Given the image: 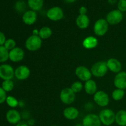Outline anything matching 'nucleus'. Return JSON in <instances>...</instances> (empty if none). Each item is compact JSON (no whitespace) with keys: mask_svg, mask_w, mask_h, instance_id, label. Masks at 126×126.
Returning <instances> with one entry per match:
<instances>
[{"mask_svg":"<svg viewBox=\"0 0 126 126\" xmlns=\"http://www.w3.org/2000/svg\"><path fill=\"white\" fill-rule=\"evenodd\" d=\"M84 89L87 94L94 95L97 92V85L95 81L93 79H89L85 82L84 84Z\"/></svg>","mask_w":126,"mask_h":126,"instance_id":"19","label":"nucleus"},{"mask_svg":"<svg viewBox=\"0 0 126 126\" xmlns=\"http://www.w3.org/2000/svg\"><path fill=\"white\" fill-rule=\"evenodd\" d=\"M38 14L37 12L32 10L26 11L22 15V19L23 23L27 25H32L37 20Z\"/></svg>","mask_w":126,"mask_h":126,"instance_id":"14","label":"nucleus"},{"mask_svg":"<svg viewBox=\"0 0 126 126\" xmlns=\"http://www.w3.org/2000/svg\"><path fill=\"white\" fill-rule=\"evenodd\" d=\"M75 126H82V124H77Z\"/></svg>","mask_w":126,"mask_h":126,"instance_id":"39","label":"nucleus"},{"mask_svg":"<svg viewBox=\"0 0 126 126\" xmlns=\"http://www.w3.org/2000/svg\"><path fill=\"white\" fill-rule=\"evenodd\" d=\"M14 7L16 11L18 13H22V12L24 13L25 12L26 8H27V4L25 2V1L19 0L16 2Z\"/></svg>","mask_w":126,"mask_h":126,"instance_id":"28","label":"nucleus"},{"mask_svg":"<svg viewBox=\"0 0 126 126\" xmlns=\"http://www.w3.org/2000/svg\"><path fill=\"white\" fill-rule=\"evenodd\" d=\"M16 126H29L27 123H25V122H20L18 124H17Z\"/></svg>","mask_w":126,"mask_h":126,"instance_id":"36","label":"nucleus"},{"mask_svg":"<svg viewBox=\"0 0 126 126\" xmlns=\"http://www.w3.org/2000/svg\"><path fill=\"white\" fill-rule=\"evenodd\" d=\"M75 75L81 81L83 82H86L88 80L91 79L92 76L91 70L85 66H78L75 70Z\"/></svg>","mask_w":126,"mask_h":126,"instance_id":"10","label":"nucleus"},{"mask_svg":"<svg viewBox=\"0 0 126 126\" xmlns=\"http://www.w3.org/2000/svg\"><path fill=\"white\" fill-rule=\"evenodd\" d=\"M116 114L113 110L108 108H105L99 113L100 120L102 124L106 126H110L115 122Z\"/></svg>","mask_w":126,"mask_h":126,"instance_id":"1","label":"nucleus"},{"mask_svg":"<svg viewBox=\"0 0 126 126\" xmlns=\"http://www.w3.org/2000/svg\"><path fill=\"white\" fill-rule=\"evenodd\" d=\"M52 34V30L49 27H43L41 28L39 30V36L41 39H49Z\"/></svg>","mask_w":126,"mask_h":126,"instance_id":"24","label":"nucleus"},{"mask_svg":"<svg viewBox=\"0 0 126 126\" xmlns=\"http://www.w3.org/2000/svg\"><path fill=\"white\" fill-rule=\"evenodd\" d=\"M95 103L101 107H106L110 103V98L108 94L103 91H98L94 95Z\"/></svg>","mask_w":126,"mask_h":126,"instance_id":"9","label":"nucleus"},{"mask_svg":"<svg viewBox=\"0 0 126 126\" xmlns=\"http://www.w3.org/2000/svg\"><path fill=\"white\" fill-rule=\"evenodd\" d=\"M56 126V125H54V126Z\"/></svg>","mask_w":126,"mask_h":126,"instance_id":"40","label":"nucleus"},{"mask_svg":"<svg viewBox=\"0 0 126 126\" xmlns=\"http://www.w3.org/2000/svg\"><path fill=\"white\" fill-rule=\"evenodd\" d=\"M25 57V52L21 47H16L9 51V60L12 62H20Z\"/></svg>","mask_w":126,"mask_h":126,"instance_id":"13","label":"nucleus"},{"mask_svg":"<svg viewBox=\"0 0 126 126\" xmlns=\"http://www.w3.org/2000/svg\"><path fill=\"white\" fill-rule=\"evenodd\" d=\"M44 0H28L27 5L32 11H41L44 6Z\"/></svg>","mask_w":126,"mask_h":126,"instance_id":"22","label":"nucleus"},{"mask_svg":"<svg viewBox=\"0 0 126 126\" xmlns=\"http://www.w3.org/2000/svg\"><path fill=\"white\" fill-rule=\"evenodd\" d=\"M7 97V94L6 91L2 87H0V104H2L6 102Z\"/></svg>","mask_w":126,"mask_h":126,"instance_id":"33","label":"nucleus"},{"mask_svg":"<svg viewBox=\"0 0 126 126\" xmlns=\"http://www.w3.org/2000/svg\"><path fill=\"white\" fill-rule=\"evenodd\" d=\"M113 83L117 89H126V72L120 71L114 76Z\"/></svg>","mask_w":126,"mask_h":126,"instance_id":"16","label":"nucleus"},{"mask_svg":"<svg viewBox=\"0 0 126 126\" xmlns=\"http://www.w3.org/2000/svg\"><path fill=\"white\" fill-rule=\"evenodd\" d=\"M109 24L105 18H99L94 25V32L98 36H103L108 32Z\"/></svg>","mask_w":126,"mask_h":126,"instance_id":"4","label":"nucleus"},{"mask_svg":"<svg viewBox=\"0 0 126 126\" xmlns=\"http://www.w3.org/2000/svg\"><path fill=\"white\" fill-rule=\"evenodd\" d=\"M64 117L68 120H75L78 117L79 112L76 108L73 107H69L63 110Z\"/></svg>","mask_w":126,"mask_h":126,"instance_id":"18","label":"nucleus"},{"mask_svg":"<svg viewBox=\"0 0 126 126\" xmlns=\"http://www.w3.org/2000/svg\"><path fill=\"white\" fill-rule=\"evenodd\" d=\"M6 39H7L4 33L0 31V46H4Z\"/></svg>","mask_w":126,"mask_h":126,"instance_id":"34","label":"nucleus"},{"mask_svg":"<svg viewBox=\"0 0 126 126\" xmlns=\"http://www.w3.org/2000/svg\"><path fill=\"white\" fill-rule=\"evenodd\" d=\"M15 76V70L11 65L4 63L0 65V78L4 80H12Z\"/></svg>","mask_w":126,"mask_h":126,"instance_id":"7","label":"nucleus"},{"mask_svg":"<svg viewBox=\"0 0 126 126\" xmlns=\"http://www.w3.org/2000/svg\"><path fill=\"white\" fill-rule=\"evenodd\" d=\"M9 59V51L4 46H0V63H4Z\"/></svg>","mask_w":126,"mask_h":126,"instance_id":"25","label":"nucleus"},{"mask_svg":"<svg viewBox=\"0 0 126 126\" xmlns=\"http://www.w3.org/2000/svg\"><path fill=\"white\" fill-rule=\"evenodd\" d=\"M105 19L109 25H116L122 22L123 19V14L118 9L112 10L107 14Z\"/></svg>","mask_w":126,"mask_h":126,"instance_id":"6","label":"nucleus"},{"mask_svg":"<svg viewBox=\"0 0 126 126\" xmlns=\"http://www.w3.org/2000/svg\"><path fill=\"white\" fill-rule=\"evenodd\" d=\"M83 126H101L102 123L98 115L94 113H90L85 116L82 119Z\"/></svg>","mask_w":126,"mask_h":126,"instance_id":"11","label":"nucleus"},{"mask_svg":"<svg viewBox=\"0 0 126 126\" xmlns=\"http://www.w3.org/2000/svg\"><path fill=\"white\" fill-rule=\"evenodd\" d=\"M76 24L80 29H86L89 26V18L87 15H79L76 17Z\"/></svg>","mask_w":126,"mask_h":126,"instance_id":"21","label":"nucleus"},{"mask_svg":"<svg viewBox=\"0 0 126 126\" xmlns=\"http://www.w3.org/2000/svg\"><path fill=\"white\" fill-rule=\"evenodd\" d=\"M107 62L99 61L95 63L91 68L92 75L96 78H102L108 73Z\"/></svg>","mask_w":126,"mask_h":126,"instance_id":"2","label":"nucleus"},{"mask_svg":"<svg viewBox=\"0 0 126 126\" xmlns=\"http://www.w3.org/2000/svg\"><path fill=\"white\" fill-rule=\"evenodd\" d=\"M115 122L119 126H126V111L119 110L116 113Z\"/></svg>","mask_w":126,"mask_h":126,"instance_id":"23","label":"nucleus"},{"mask_svg":"<svg viewBox=\"0 0 126 126\" xmlns=\"http://www.w3.org/2000/svg\"><path fill=\"white\" fill-rule=\"evenodd\" d=\"M125 95V91L121 89H116L113 91L111 97L115 101H120L124 98Z\"/></svg>","mask_w":126,"mask_h":126,"instance_id":"26","label":"nucleus"},{"mask_svg":"<svg viewBox=\"0 0 126 126\" xmlns=\"http://www.w3.org/2000/svg\"><path fill=\"white\" fill-rule=\"evenodd\" d=\"M4 46L9 51H10V50H11L12 49L16 47V41L14 39H12V38L7 39H6V42H5L4 44Z\"/></svg>","mask_w":126,"mask_h":126,"instance_id":"31","label":"nucleus"},{"mask_svg":"<svg viewBox=\"0 0 126 126\" xmlns=\"http://www.w3.org/2000/svg\"><path fill=\"white\" fill-rule=\"evenodd\" d=\"M61 102L65 105H71L76 100V94L70 87L63 89L60 93Z\"/></svg>","mask_w":126,"mask_h":126,"instance_id":"5","label":"nucleus"},{"mask_svg":"<svg viewBox=\"0 0 126 126\" xmlns=\"http://www.w3.org/2000/svg\"><path fill=\"white\" fill-rule=\"evenodd\" d=\"M108 70L114 73H118L122 70V64L119 60L115 58H110L107 61Z\"/></svg>","mask_w":126,"mask_h":126,"instance_id":"17","label":"nucleus"},{"mask_svg":"<svg viewBox=\"0 0 126 126\" xmlns=\"http://www.w3.org/2000/svg\"><path fill=\"white\" fill-rule=\"evenodd\" d=\"M47 17L50 20L59 21L61 20L64 17V12L62 9L59 6H54L52 7L47 11Z\"/></svg>","mask_w":126,"mask_h":126,"instance_id":"8","label":"nucleus"},{"mask_svg":"<svg viewBox=\"0 0 126 126\" xmlns=\"http://www.w3.org/2000/svg\"><path fill=\"white\" fill-rule=\"evenodd\" d=\"M6 102L7 105L11 107V108H12V109H14V108H16L18 105V103H19L18 101L17 100L16 97L11 95L7 96V98H6Z\"/></svg>","mask_w":126,"mask_h":126,"instance_id":"29","label":"nucleus"},{"mask_svg":"<svg viewBox=\"0 0 126 126\" xmlns=\"http://www.w3.org/2000/svg\"><path fill=\"white\" fill-rule=\"evenodd\" d=\"M66 3H69V4H71V3H73L75 2V1H76L77 0H63Z\"/></svg>","mask_w":126,"mask_h":126,"instance_id":"38","label":"nucleus"},{"mask_svg":"<svg viewBox=\"0 0 126 126\" xmlns=\"http://www.w3.org/2000/svg\"><path fill=\"white\" fill-rule=\"evenodd\" d=\"M1 87L6 91V92H11L13 90L14 87V83L12 80H4L2 81Z\"/></svg>","mask_w":126,"mask_h":126,"instance_id":"27","label":"nucleus"},{"mask_svg":"<svg viewBox=\"0 0 126 126\" xmlns=\"http://www.w3.org/2000/svg\"><path fill=\"white\" fill-rule=\"evenodd\" d=\"M70 88L71 89V90H72L75 94L79 93V92H80L82 89H83L84 85L82 83V82L77 81L74 82L73 83L71 84Z\"/></svg>","mask_w":126,"mask_h":126,"instance_id":"30","label":"nucleus"},{"mask_svg":"<svg viewBox=\"0 0 126 126\" xmlns=\"http://www.w3.org/2000/svg\"><path fill=\"white\" fill-rule=\"evenodd\" d=\"M87 9L85 6H81L79 9V15H87Z\"/></svg>","mask_w":126,"mask_h":126,"instance_id":"35","label":"nucleus"},{"mask_svg":"<svg viewBox=\"0 0 126 126\" xmlns=\"http://www.w3.org/2000/svg\"><path fill=\"white\" fill-rule=\"evenodd\" d=\"M33 35H39V30L38 29H35L33 31Z\"/></svg>","mask_w":126,"mask_h":126,"instance_id":"37","label":"nucleus"},{"mask_svg":"<svg viewBox=\"0 0 126 126\" xmlns=\"http://www.w3.org/2000/svg\"><path fill=\"white\" fill-rule=\"evenodd\" d=\"M118 9L121 12H126V0H119L118 2Z\"/></svg>","mask_w":126,"mask_h":126,"instance_id":"32","label":"nucleus"},{"mask_svg":"<svg viewBox=\"0 0 126 126\" xmlns=\"http://www.w3.org/2000/svg\"><path fill=\"white\" fill-rule=\"evenodd\" d=\"M98 39L93 36L86 37L82 41V46L86 49H93L98 46Z\"/></svg>","mask_w":126,"mask_h":126,"instance_id":"20","label":"nucleus"},{"mask_svg":"<svg viewBox=\"0 0 126 126\" xmlns=\"http://www.w3.org/2000/svg\"><path fill=\"white\" fill-rule=\"evenodd\" d=\"M6 120L9 124L16 125L20 122V113L17 110L11 109L7 111L6 114Z\"/></svg>","mask_w":126,"mask_h":126,"instance_id":"15","label":"nucleus"},{"mask_svg":"<svg viewBox=\"0 0 126 126\" xmlns=\"http://www.w3.org/2000/svg\"><path fill=\"white\" fill-rule=\"evenodd\" d=\"M42 43V39L39 36L32 34L26 39L25 47L29 51H36L41 47Z\"/></svg>","mask_w":126,"mask_h":126,"instance_id":"3","label":"nucleus"},{"mask_svg":"<svg viewBox=\"0 0 126 126\" xmlns=\"http://www.w3.org/2000/svg\"><path fill=\"white\" fill-rule=\"evenodd\" d=\"M30 75V70L26 65H20L15 70V77L20 81L26 80Z\"/></svg>","mask_w":126,"mask_h":126,"instance_id":"12","label":"nucleus"}]
</instances>
